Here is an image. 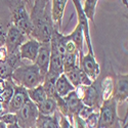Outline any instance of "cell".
Wrapping results in <instances>:
<instances>
[{
	"label": "cell",
	"instance_id": "6da1fadb",
	"mask_svg": "<svg viewBox=\"0 0 128 128\" xmlns=\"http://www.w3.org/2000/svg\"><path fill=\"white\" fill-rule=\"evenodd\" d=\"M32 23V32L29 38L35 39L39 43L50 42L52 33L54 31L51 18V2L49 1L43 12L36 14H30Z\"/></svg>",
	"mask_w": 128,
	"mask_h": 128
},
{
	"label": "cell",
	"instance_id": "7a4b0ae2",
	"mask_svg": "<svg viewBox=\"0 0 128 128\" xmlns=\"http://www.w3.org/2000/svg\"><path fill=\"white\" fill-rule=\"evenodd\" d=\"M10 79L16 85L30 89L43 83L44 77L41 75L38 67L35 64L33 65L20 64V66L12 72Z\"/></svg>",
	"mask_w": 128,
	"mask_h": 128
},
{
	"label": "cell",
	"instance_id": "3957f363",
	"mask_svg": "<svg viewBox=\"0 0 128 128\" xmlns=\"http://www.w3.org/2000/svg\"><path fill=\"white\" fill-rule=\"evenodd\" d=\"M3 1L12 12V24L29 38L32 32V23L24 0H3Z\"/></svg>",
	"mask_w": 128,
	"mask_h": 128
},
{
	"label": "cell",
	"instance_id": "277c9868",
	"mask_svg": "<svg viewBox=\"0 0 128 128\" xmlns=\"http://www.w3.org/2000/svg\"><path fill=\"white\" fill-rule=\"evenodd\" d=\"M117 104L113 98L104 100L98 113V122L96 128H115L118 125L119 118L117 116Z\"/></svg>",
	"mask_w": 128,
	"mask_h": 128
},
{
	"label": "cell",
	"instance_id": "5b68a950",
	"mask_svg": "<svg viewBox=\"0 0 128 128\" xmlns=\"http://www.w3.org/2000/svg\"><path fill=\"white\" fill-rule=\"evenodd\" d=\"M16 124L20 128H35L39 117L37 106L28 100L16 113Z\"/></svg>",
	"mask_w": 128,
	"mask_h": 128
},
{
	"label": "cell",
	"instance_id": "8992f818",
	"mask_svg": "<svg viewBox=\"0 0 128 128\" xmlns=\"http://www.w3.org/2000/svg\"><path fill=\"white\" fill-rule=\"evenodd\" d=\"M25 41H27V36L24 35L18 28H16L12 24L7 30L5 42H4V47L6 49L7 54L18 51L20 46L22 45Z\"/></svg>",
	"mask_w": 128,
	"mask_h": 128
},
{
	"label": "cell",
	"instance_id": "52a82bcc",
	"mask_svg": "<svg viewBox=\"0 0 128 128\" xmlns=\"http://www.w3.org/2000/svg\"><path fill=\"white\" fill-rule=\"evenodd\" d=\"M79 68L92 81L96 79L100 73V65L95 60L93 52H88L87 54L79 56Z\"/></svg>",
	"mask_w": 128,
	"mask_h": 128
},
{
	"label": "cell",
	"instance_id": "ba28073f",
	"mask_svg": "<svg viewBox=\"0 0 128 128\" xmlns=\"http://www.w3.org/2000/svg\"><path fill=\"white\" fill-rule=\"evenodd\" d=\"M128 96V76L127 74L116 75L113 80V93L112 98L117 104L124 102Z\"/></svg>",
	"mask_w": 128,
	"mask_h": 128
},
{
	"label": "cell",
	"instance_id": "9c48e42d",
	"mask_svg": "<svg viewBox=\"0 0 128 128\" xmlns=\"http://www.w3.org/2000/svg\"><path fill=\"white\" fill-rule=\"evenodd\" d=\"M72 1H73L74 5H75V8H76L77 16H78V24L82 28V32H83V35H84L85 43H86L87 48H88V52H93L92 45H91L90 33H89V22H88V18H86V16H85V14L83 12L81 1L80 0H72Z\"/></svg>",
	"mask_w": 128,
	"mask_h": 128
},
{
	"label": "cell",
	"instance_id": "30bf717a",
	"mask_svg": "<svg viewBox=\"0 0 128 128\" xmlns=\"http://www.w3.org/2000/svg\"><path fill=\"white\" fill-rule=\"evenodd\" d=\"M28 100H29V96H28V93H27V89L14 84V95H12V100H10V102L8 104L7 113L16 114L24 106V104Z\"/></svg>",
	"mask_w": 128,
	"mask_h": 128
},
{
	"label": "cell",
	"instance_id": "8fae6325",
	"mask_svg": "<svg viewBox=\"0 0 128 128\" xmlns=\"http://www.w3.org/2000/svg\"><path fill=\"white\" fill-rule=\"evenodd\" d=\"M39 47H40V43L38 41H36L35 39L29 38L18 48L20 60H28L32 62H35L36 58L38 56Z\"/></svg>",
	"mask_w": 128,
	"mask_h": 128
},
{
	"label": "cell",
	"instance_id": "7c38bea8",
	"mask_svg": "<svg viewBox=\"0 0 128 128\" xmlns=\"http://www.w3.org/2000/svg\"><path fill=\"white\" fill-rule=\"evenodd\" d=\"M49 60H50V43L45 42V43H40L38 56L35 60V65L38 67L42 76H45L48 72L49 67Z\"/></svg>",
	"mask_w": 128,
	"mask_h": 128
},
{
	"label": "cell",
	"instance_id": "4fadbf2b",
	"mask_svg": "<svg viewBox=\"0 0 128 128\" xmlns=\"http://www.w3.org/2000/svg\"><path fill=\"white\" fill-rule=\"evenodd\" d=\"M69 0H50L51 2V18L54 30L58 31L62 27V16L65 12V8Z\"/></svg>",
	"mask_w": 128,
	"mask_h": 128
},
{
	"label": "cell",
	"instance_id": "5bb4252c",
	"mask_svg": "<svg viewBox=\"0 0 128 128\" xmlns=\"http://www.w3.org/2000/svg\"><path fill=\"white\" fill-rule=\"evenodd\" d=\"M50 43V42H49ZM48 72L56 74L60 76L64 73V66H62V56L58 51V49L50 44V60H49V67Z\"/></svg>",
	"mask_w": 128,
	"mask_h": 128
},
{
	"label": "cell",
	"instance_id": "9a60e30c",
	"mask_svg": "<svg viewBox=\"0 0 128 128\" xmlns=\"http://www.w3.org/2000/svg\"><path fill=\"white\" fill-rule=\"evenodd\" d=\"M62 98H64V100H65V102H66L69 115H74V116L78 115L80 110L84 106L81 98L78 96V94H77V92L75 90L70 92L67 96Z\"/></svg>",
	"mask_w": 128,
	"mask_h": 128
},
{
	"label": "cell",
	"instance_id": "2e32d148",
	"mask_svg": "<svg viewBox=\"0 0 128 128\" xmlns=\"http://www.w3.org/2000/svg\"><path fill=\"white\" fill-rule=\"evenodd\" d=\"M75 90V87L71 84V82L68 80L65 74H62L58 76V78L56 81V92L60 98H65L67 95Z\"/></svg>",
	"mask_w": 128,
	"mask_h": 128
},
{
	"label": "cell",
	"instance_id": "e0dca14e",
	"mask_svg": "<svg viewBox=\"0 0 128 128\" xmlns=\"http://www.w3.org/2000/svg\"><path fill=\"white\" fill-rule=\"evenodd\" d=\"M27 93H28L29 100L31 102H33L36 106H39L41 102H43L47 98L46 93H45V91L43 89L42 84L38 85V86H36L34 88L27 89Z\"/></svg>",
	"mask_w": 128,
	"mask_h": 128
},
{
	"label": "cell",
	"instance_id": "ac0fdd59",
	"mask_svg": "<svg viewBox=\"0 0 128 128\" xmlns=\"http://www.w3.org/2000/svg\"><path fill=\"white\" fill-rule=\"evenodd\" d=\"M35 128H60V123L56 116V113L52 116L39 115Z\"/></svg>",
	"mask_w": 128,
	"mask_h": 128
},
{
	"label": "cell",
	"instance_id": "d6986e66",
	"mask_svg": "<svg viewBox=\"0 0 128 128\" xmlns=\"http://www.w3.org/2000/svg\"><path fill=\"white\" fill-rule=\"evenodd\" d=\"M39 115L42 116H52L56 112L58 104L56 100L47 98L43 102H41L39 106H37Z\"/></svg>",
	"mask_w": 128,
	"mask_h": 128
},
{
	"label": "cell",
	"instance_id": "ffe728a7",
	"mask_svg": "<svg viewBox=\"0 0 128 128\" xmlns=\"http://www.w3.org/2000/svg\"><path fill=\"white\" fill-rule=\"evenodd\" d=\"M70 39L75 43L77 50L79 52V56H83V46H84V35L82 32V28L79 24H77L75 30L69 35Z\"/></svg>",
	"mask_w": 128,
	"mask_h": 128
},
{
	"label": "cell",
	"instance_id": "44dd1931",
	"mask_svg": "<svg viewBox=\"0 0 128 128\" xmlns=\"http://www.w3.org/2000/svg\"><path fill=\"white\" fill-rule=\"evenodd\" d=\"M64 74H65L66 77L68 78V80L71 82V84L75 87V89L77 87L81 86V80H82V76H83V72L81 71L79 66H76V67L66 71V72H64Z\"/></svg>",
	"mask_w": 128,
	"mask_h": 128
},
{
	"label": "cell",
	"instance_id": "7402d4cb",
	"mask_svg": "<svg viewBox=\"0 0 128 128\" xmlns=\"http://www.w3.org/2000/svg\"><path fill=\"white\" fill-rule=\"evenodd\" d=\"M84 5L83 7V12L88 18V20L93 22L94 20V14H95V8H96V4L98 2V0H84Z\"/></svg>",
	"mask_w": 128,
	"mask_h": 128
},
{
	"label": "cell",
	"instance_id": "603a6c76",
	"mask_svg": "<svg viewBox=\"0 0 128 128\" xmlns=\"http://www.w3.org/2000/svg\"><path fill=\"white\" fill-rule=\"evenodd\" d=\"M10 25H12V22H9V20H0V47L4 46L6 33H7V30Z\"/></svg>",
	"mask_w": 128,
	"mask_h": 128
},
{
	"label": "cell",
	"instance_id": "cb8c5ba5",
	"mask_svg": "<svg viewBox=\"0 0 128 128\" xmlns=\"http://www.w3.org/2000/svg\"><path fill=\"white\" fill-rule=\"evenodd\" d=\"M50 1V0H34L33 7L31 9V14H36L41 12H43L46 4Z\"/></svg>",
	"mask_w": 128,
	"mask_h": 128
},
{
	"label": "cell",
	"instance_id": "d4e9b609",
	"mask_svg": "<svg viewBox=\"0 0 128 128\" xmlns=\"http://www.w3.org/2000/svg\"><path fill=\"white\" fill-rule=\"evenodd\" d=\"M0 121H2L6 125L16 124V114L5 113V114H3L1 117H0Z\"/></svg>",
	"mask_w": 128,
	"mask_h": 128
},
{
	"label": "cell",
	"instance_id": "484cf974",
	"mask_svg": "<svg viewBox=\"0 0 128 128\" xmlns=\"http://www.w3.org/2000/svg\"><path fill=\"white\" fill-rule=\"evenodd\" d=\"M85 120H86V121H85L86 125H88L90 128H95L98 126V113L93 112Z\"/></svg>",
	"mask_w": 128,
	"mask_h": 128
},
{
	"label": "cell",
	"instance_id": "4316f807",
	"mask_svg": "<svg viewBox=\"0 0 128 128\" xmlns=\"http://www.w3.org/2000/svg\"><path fill=\"white\" fill-rule=\"evenodd\" d=\"M74 119H75L76 128H86V123H85V120H83L82 118H80L78 115L74 116Z\"/></svg>",
	"mask_w": 128,
	"mask_h": 128
},
{
	"label": "cell",
	"instance_id": "83f0119b",
	"mask_svg": "<svg viewBox=\"0 0 128 128\" xmlns=\"http://www.w3.org/2000/svg\"><path fill=\"white\" fill-rule=\"evenodd\" d=\"M25 4H28V6L32 9V7H33V3H34V0H24Z\"/></svg>",
	"mask_w": 128,
	"mask_h": 128
},
{
	"label": "cell",
	"instance_id": "f1b7e54d",
	"mask_svg": "<svg viewBox=\"0 0 128 128\" xmlns=\"http://www.w3.org/2000/svg\"><path fill=\"white\" fill-rule=\"evenodd\" d=\"M7 128H20V127L16 123V124H10V125H8Z\"/></svg>",
	"mask_w": 128,
	"mask_h": 128
},
{
	"label": "cell",
	"instance_id": "f546056e",
	"mask_svg": "<svg viewBox=\"0 0 128 128\" xmlns=\"http://www.w3.org/2000/svg\"><path fill=\"white\" fill-rule=\"evenodd\" d=\"M3 114H5V113H4V110H3V108H2L1 104H0V117H1Z\"/></svg>",
	"mask_w": 128,
	"mask_h": 128
},
{
	"label": "cell",
	"instance_id": "4dcf8cb0",
	"mask_svg": "<svg viewBox=\"0 0 128 128\" xmlns=\"http://www.w3.org/2000/svg\"><path fill=\"white\" fill-rule=\"evenodd\" d=\"M0 128H7L6 127V124H4L2 121H0Z\"/></svg>",
	"mask_w": 128,
	"mask_h": 128
},
{
	"label": "cell",
	"instance_id": "1f68e13d",
	"mask_svg": "<svg viewBox=\"0 0 128 128\" xmlns=\"http://www.w3.org/2000/svg\"><path fill=\"white\" fill-rule=\"evenodd\" d=\"M122 2H123V4H124V5H126V6H127V0H122Z\"/></svg>",
	"mask_w": 128,
	"mask_h": 128
},
{
	"label": "cell",
	"instance_id": "d6a6232c",
	"mask_svg": "<svg viewBox=\"0 0 128 128\" xmlns=\"http://www.w3.org/2000/svg\"><path fill=\"white\" fill-rule=\"evenodd\" d=\"M80 1H84V0H80Z\"/></svg>",
	"mask_w": 128,
	"mask_h": 128
}]
</instances>
